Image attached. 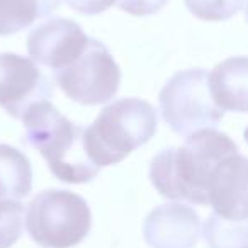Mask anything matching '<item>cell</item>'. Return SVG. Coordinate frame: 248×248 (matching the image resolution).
<instances>
[{
	"label": "cell",
	"instance_id": "obj_7",
	"mask_svg": "<svg viewBox=\"0 0 248 248\" xmlns=\"http://www.w3.org/2000/svg\"><path fill=\"white\" fill-rule=\"evenodd\" d=\"M53 97V83L31 58L0 53V107L21 119L36 102Z\"/></svg>",
	"mask_w": 248,
	"mask_h": 248
},
{
	"label": "cell",
	"instance_id": "obj_2",
	"mask_svg": "<svg viewBox=\"0 0 248 248\" xmlns=\"http://www.w3.org/2000/svg\"><path fill=\"white\" fill-rule=\"evenodd\" d=\"M21 119L26 143L41 153L56 179L66 184L95 179L100 169L87 153L85 128L66 119L49 100L32 104Z\"/></svg>",
	"mask_w": 248,
	"mask_h": 248
},
{
	"label": "cell",
	"instance_id": "obj_16",
	"mask_svg": "<svg viewBox=\"0 0 248 248\" xmlns=\"http://www.w3.org/2000/svg\"><path fill=\"white\" fill-rule=\"evenodd\" d=\"M190 14L202 21H224L243 11L247 0H184Z\"/></svg>",
	"mask_w": 248,
	"mask_h": 248
},
{
	"label": "cell",
	"instance_id": "obj_3",
	"mask_svg": "<svg viewBox=\"0 0 248 248\" xmlns=\"http://www.w3.org/2000/svg\"><path fill=\"white\" fill-rule=\"evenodd\" d=\"M156 110L146 100L126 97L107 106L90 128H85V148L97 167L123 162L153 138Z\"/></svg>",
	"mask_w": 248,
	"mask_h": 248
},
{
	"label": "cell",
	"instance_id": "obj_12",
	"mask_svg": "<svg viewBox=\"0 0 248 248\" xmlns=\"http://www.w3.org/2000/svg\"><path fill=\"white\" fill-rule=\"evenodd\" d=\"M32 189L28 156L11 145H0V202L22 201Z\"/></svg>",
	"mask_w": 248,
	"mask_h": 248
},
{
	"label": "cell",
	"instance_id": "obj_10",
	"mask_svg": "<svg viewBox=\"0 0 248 248\" xmlns=\"http://www.w3.org/2000/svg\"><path fill=\"white\" fill-rule=\"evenodd\" d=\"M207 206L231 221H247V158L240 152L217 165L207 187Z\"/></svg>",
	"mask_w": 248,
	"mask_h": 248
},
{
	"label": "cell",
	"instance_id": "obj_8",
	"mask_svg": "<svg viewBox=\"0 0 248 248\" xmlns=\"http://www.w3.org/2000/svg\"><path fill=\"white\" fill-rule=\"evenodd\" d=\"M89 38L72 19L53 17L28 34V53L34 63L55 70L68 66L82 55Z\"/></svg>",
	"mask_w": 248,
	"mask_h": 248
},
{
	"label": "cell",
	"instance_id": "obj_6",
	"mask_svg": "<svg viewBox=\"0 0 248 248\" xmlns=\"http://www.w3.org/2000/svg\"><path fill=\"white\" fill-rule=\"evenodd\" d=\"M53 80L68 99L82 106H99L117 93L121 70L109 49L100 41L89 38L82 55L65 68L55 70Z\"/></svg>",
	"mask_w": 248,
	"mask_h": 248
},
{
	"label": "cell",
	"instance_id": "obj_13",
	"mask_svg": "<svg viewBox=\"0 0 248 248\" xmlns=\"http://www.w3.org/2000/svg\"><path fill=\"white\" fill-rule=\"evenodd\" d=\"M62 0H0V36L28 29L38 19L53 14Z\"/></svg>",
	"mask_w": 248,
	"mask_h": 248
},
{
	"label": "cell",
	"instance_id": "obj_11",
	"mask_svg": "<svg viewBox=\"0 0 248 248\" xmlns=\"http://www.w3.org/2000/svg\"><path fill=\"white\" fill-rule=\"evenodd\" d=\"M247 73L248 63L245 56L228 58L207 73L209 92L214 104L221 110L247 112Z\"/></svg>",
	"mask_w": 248,
	"mask_h": 248
},
{
	"label": "cell",
	"instance_id": "obj_1",
	"mask_svg": "<svg viewBox=\"0 0 248 248\" xmlns=\"http://www.w3.org/2000/svg\"><path fill=\"white\" fill-rule=\"evenodd\" d=\"M238 153L228 135L204 128L186 136L180 148H165L152 160L150 179L158 194L170 201L207 206L211 177L223 160Z\"/></svg>",
	"mask_w": 248,
	"mask_h": 248
},
{
	"label": "cell",
	"instance_id": "obj_17",
	"mask_svg": "<svg viewBox=\"0 0 248 248\" xmlns=\"http://www.w3.org/2000/svg\"><path fill=\"white\" fill-rule=\"evenodd\" d=\"M169 0H116V5L121 11L128 12L131 16L145 17L160 12L167 5Z\"/></svg>",
	"mask_w": 248,
	"mask_h": 248
},
{
	"label": "cell",
	"instance_id": "obj_18",
	"mask_svg": "<svg viewBox=\"0 0 248 248\" xmlns=\"http://www.w3.org/2000/svg\"><path fill=\"white\" fill-rule=\"evenodd\" d=\"M66 5L83 16H97L116 4V0H65Z\"/></svg>",
	"mask_w": 248,
	"mask_h": 248
},
{
	"label": "cell",
	"instance_id": "obj_15",
	"mask_svg": "<svg viewBox=\"0 0 248 248\" xmlns=\"http://www.w3.org/2000/svg\"><path fill=\"white\" fill-rule=\"evenodd\" d=\"M24 211L21 201L0 202V248H11L21 238Z\"/></svg>",
	"mask_w": 248,
	"mask_h": 248
},
{
	"label": "cell",
	"instance_id": "obj_4",
	"mask_svg": "<svg viewBox=\"0 0 248 248\" xmlns=\"http://www.w3.org/2000/svg\"><path fill=\"white\" fill-rule=\"evenodd\" d=\"M24 213L29 236L43 248L77 247L92 228L87 201L70 190H43L32 197Z\"/></svg>",
	"mask_w": 248,
	"mask_h": 248
},
{
	"label": "cell",
	"instance_id": "obj_9",
	"mask_svg": "<svg viewBox=\"0 0 248 248\" xmlns=\"http://www.w3.org/2000/svg\"><path fill=\"white\" fill-rule=\"evenodd\" d=\"M199 214L180 202L155 207L143 224V236L152 248H192L199 241Z\"/></svg>",
	"mask_w": 248,
	"mask_h": 248
},
{
	"label": "cell",
	"instance_id": "obj_5",
	"mask_svg": "<svg viewBox=\"0 0 248 248\" xmlns=\"http://www.w3.org/2000/svg\"><path fill=\"white\" fill-rule=\"evenodd\" d=\"M158 104L163 121L184 138L199 129L216 128L224 114L211 97L207 72L202 68L177 72L160 90Z\"/></svg>",
	"mask_w": 248,
	"mask_h": 248
},
{
	"label": "cell",
	"instance_id": "obj_14",
	"mask_svg": "<svg viewBox=\"0 0 248 248\" xmlns=\"http://www.w3.org/2000/svg\"><path fill=\"white\" fill-rule=\"evenodd\" d=\"M247 221H231L211 214L204 224L207 248H247Z\"/></svg>",
	"mask_w": 248,
	"mask_h": 248
}]
</instances>
